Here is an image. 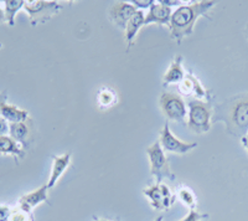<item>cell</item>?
Listing matches in <instances>:
<instances>
[{
  "instance_id": "obj_1",
  "label": "cell",
  "mask_w": 248,
  "mask_h": 221,
  "mask_svg": "<svg viewBox=\"0 0 248 221\" xmlns=\"http://www.w3.org/2000/svg\"><path fill=\"white\" fill-rule=\"evenodd\" d=\"M214 121H222L227 133L242 137L248 133V92L231 97L216 108Z\"/></svg>"
},
{
  "instance_id": "obj_2",
  "label": "cell",
  "mask_w": 248,
  "mask_h": 221,
  "mask_svg": "<svg viewBox=\"0 0 248 221\" xmlns=\"http://www.w3.org/2000/svg\"><path fill=\"white\" fill-rule=\"evenodd\" d=\"M216 1L202 0L190 5H180L171 15L169 29L171 39L180 44L185 37L194 32L195 24L200 16H207L210 9H212Z\"/></svg>"
},
{
  "instance_id": "obj_3",
  "label": "cell",
  "mask_w": 248,
  "mask_h": 221,
  "mask_svg": "<svg viewBox=\"0 0 248 221\" xmlns=\"http://www.w3.org/2000/svg\"><path fill=\"white\" fill-rule=\"evenodd\" d=\"M187 126L195 133L202 134L211 129V118L214 110L210 102L202 99L190 98L187 102Z\"/></svg>"
},
{
  "instance_id": "obj_4",
  "label": "cell",
  "mask_w": 248,
  "mask_h": 221,
  "mask_svg": "<svg viewBox=\"0 0 248 221\" xmlns=\"http://www.w3.org/2000/svg\"><path fill=\"white\" fill-rule=\"evenodd\" d=\"M147 156L150 163V174L155 178L156 184H160L165 178L174 180L175 174L171 172L169 160L164 154L160 142H154L152 145H149L147 148Z\"/></svg>"
},
{
  "instance_id": "obj_5",
  "label": "cell",
  "mask_w": 248,
  "mask_h": 221,
  "mask_svg": "<svg viewBox=\"0 0 248 221\" xmlns=\"http://www.w3.org/2000/svg\"><path fill=\"white\" fill-rule=\"evenodd\" d=\"M63 8L60 1H45V0H34V1H25L24 9L30 17V23L32 26L37 24H44L56 15Z\"/></svg>"
},
{
  "instance_id": "obj_6",
  "label": "cell",
  "mask_w": 248,
  "mask_h": 221,
  "mask_svg": "<svg viewBox=\"0 0 248 221\" xmlns=\"http://www.w3.org/2000/svg\"><path fill=\"white\" fill-rule=\"evenodd\" d=\"M159 105L164 116L170 121H175L178 123H187L186 117H187V108L183 97L178 94L172 92H163L159 98Z\"/></svg>"
},
{
  "instance_id": "obj_7",
  "label": "cell",
  "mask_w": 248,
  "mask_h": 221,
  "mask_svg": "<svg viewBox=\"0 0 248 221\" xmlns=\"http://www.w3.org/2000/svg\"><path fill=\"white\" fill-rule=\"evenodd\" d=\"M143 193L150 200L152 206L156 210H168L174 204L175 196L171 195V191L168 185L163 183L144 189Z\"/></svg>"
},
{
  "instance_id": "obj_8",
  "label": "cell",
  "mask_w": 248,
  "mask_h": 221,
  "mask_svg": "<svg viewBox=\"0 0 248 221\" xmlns=\"http://www.w3.org/2000/svg\"><path fill=\"white\" fill-rule=\"evenodd\" d=\"M159 142H160L163 150H167V152L175 154H186L187 152L198 147V143L183 142V141L176 138L170 130L168 122L164 125L163 129L160 130V141Z\"/></svg>"
},
{
  "instance_id": "obj_9",
  "label": "cell",
  "mask_w": 248,
  "mask_h": 221,
  "mask_svg": "<svg viewBox=\"0 0 248 221\" xmlns=\"http://www.w3.org/2000/svg\"><path fill=\"white\" fill-rule=\"evenodd\" d=\"M137 12H138V9L128 1H116L110 5L108 16L117 28H119L121 30H125L129 20L137 14Z\"/></svg>"
},
{
  "instance_id": "obj_10",
  "label": "cell",
  "mask_w": 248,
  "mask_h": 221,
  "mask_svg": "<svg viewBox=\"0 0 248 221\" xmlns=\"http://www.w3.org/2000/svg\"><path fill=\"white\" fill-rule=\"evenodd\" d=\"M179 91L185 96H192L196 99H203L209 97V92L206 91L205 87L192 75V72L186 74L185 79L179 83Z\"/></svg>"
},
{
  "instance_id": "obj_11",
  "label": "cell",
  "mask_w": 248,
  "mask_h": 221,
  "mask_svg": "<svg viewBox=\"0 0 248 221\" xmlns=\"http://www.w3.org/2000/svg\"><path fill=\"white\" fill-rule=\"evenodd\" d=\"M32 136H34V130H32V121L30 118L25 122L10 125V137L23 147L28 148L30 145V143L32 142Z\"/></svg>"
},
{
  "instance_id": "obj_12",
  "label": "cell",
  "mask_w": 248,
  "mask_h": 221,
  "mask_svg": "<svg viewBox=\"0 0 248 221\" xmlns=\"http://www.w3.org/2000/svg\"><path fill=\"white\" fill-rule=\"evenodd\" d=\"M171 8L159 3L153 4L149 9V13L145 15V25L150 24H158V25L169 26L170 20H171Z\"/></svg>"
},
{
  "instance_id": "obj_13",
  "label": "cell",
  "mask_w": 248,
  "mask_h": 221,
  "mask_svg": "<svg viewBox=\"0 0 248 221\" xmlns=\"http://www.w3.org/2000/svg\"><path fill=\"white\" fill-rule=\"evenodd\" d=\"M47 189V185H43L39 189L23 195L19 199V206L28 210V211H31V210L41 204V203H48Z\"/></svg>"
},
{
  "instance_id": "obj_14",
  "label": "cell",
  "mask_w": 248,
  "mask_h": 221,
  "mask_svg": "<svg viewBox=\"0 0 248 221\" xmlns=\"http://www.w3.org/2000/svg\"><path fill=\"white\" fill-rule=\"evenodd\" d=\"M185 71L183 68V56L176 55L172 60V63H170L168 71L165 72L163 77V86L172 85V83H180L184 79H185Z\"/></svg>"
},
{
  "instance_id": "obj_15",
  "label": "cell",
  "mask_w": 248,
  "mask_h": 221,
  "mask_svg": "<svg viewBox=\"0 0 248 221\" xmlns=\"http://www.w3.org/2000/svg\"><path fill=\"white\" fill-rule=\"evenodd\" d=\"M54 164L51 169V175L47 182V188H54L56 185L57 180L63 175L67 168L71 164V153H65L63 156H52Z\"/></svg>"
},
{
  "instance_id": "obj_16",
  "label": "cell",
  "mask_w": 248,
  "mask_h": 221,
  "mask_svg": "<svg viewBox=\"0 0 248 221\" xmlns=\"http://www.w3.org/2000/svg\"><path fill=\"white\" fill-rule=\"evenodd\" d=\"M144 25H145V15L141 10H138L137 14L129 20V23L125 28V41H127L128 50L132 47V45L134 44V40L138 35V32Z\"/></svg>"
},
{
  "instance_id": "obj_17",
  "label": "cell",
  "mask_w": 248,
  "mask_h": 221,
  "mask_svg": "<svg viewBox=\"0 0 248 221\" xmlns=\"http://www.w3.org/2000/svg\"><path fill=\"white\" fill-rule=\"evenodd\" d=\"M0 154H10V156H14L17 162L19 159L24 158L25 150H24L23 145L19 144L12 137L1 136L0 137Z\"/></svg>"
},
{
  "instance_id": "obj_18",
  "label": "cell",
  "mask_w": 248,
  "mask_h": 221,
  "mask_svg": "<svg viewBox=\"0 0 248 221\" xmlns=\"http://www.w3.org/2000/svg\"><path fill=\"white\" fill-rule=\"evenodd\" d=\"M0 116L5 118L8 122H10V125L13 123H20V122H25L29 119V112L25 110H20L16 106L13 105H5L1 108V112H0Z\"/></svg>"
},
{
  "instance_id": "obj_19",
  "label": "cell",
  "mask_w": 248,
  "mask_h": 221,
  "mask_svg": "<svg viewBox=\"0 0 248 221\" xmlns=\"http://www.w3.org/2000/svg\"><path fill=\"white\" fill-rule=\"evenodd\" d=\"M118 101L116 91L109 87H102L97 92V105L101 110H107V108L113 107Z\"/></svg>"
},
{
  "instance_id": "obj_20",
  "label": "cell",
  "mask_w": 248,
  "mask_h": 221,
  "mask_svg": "<svg viewBox=\"0 0 248 221\" xmlns=\"http://www.w3.org/2000/svg\"><path fill=\"white\" fill-rule=\"evenodd\" d=\"M5 4V19L6 23L10 26L15 25V15L19 12L20 9L24 8L25 5V1L24 0H5L4 1Z\"/></svg>"
},
{
  "instance_id": "obj_21",
  "label": "cell",
  "mask_w": 248,
  "mask_h": 221,
  "mask_svg": "<svg viewBox=\"0 0 248 221\" xmlns=\"http://www.w3.org/2000/svg\"><path fill=\"white\" fill-rule=\"evenodd\" d=\"M6 221H35V220H34V215H32L31 211H28V210L23 209V207L17 205L16 207L10 209V213H9Z\"/></svg>"
},
{
  "instance_id": "obj_22",
  "label": "cell",
  "mask_w": 248,
  "mask_h": 221,
  "mask_svg": "<svg viewBox=\"0 0 248 221\" xmlns=\"http://www.w3.org/2000/svg\"><path fill=\"white\" fill-rule=\"evenodd\" d=\"M178 196L185 206L189 207L190 210H195V207H196V198H195L191 190L187 189V188H181L178 191Z\"/></svg>"
},
{
  "instance_id": "obj_23",
  "label": "cell",
  "mask_w": 248,
  "mask_h": 221,
  "mask_svg": "<svg viewBox=\"0 0 248 221\" xmlns=\"http://www.w3.org/2000/svg\"><path fill=\"white\" fill-rule=\"evenodd\" d=\"M209 215L207 214H203V213H198V211H195V210H190L189 214L183 219V220H179V221H201L203 219H207Z\"/></svg>"
},
{
  "instance_id": "obj_24",
  "label": "cell",
  "mask_w": 248,
  "mask_h": 221,
  "mask_svg": "<svg viewBox=\"0 0 248 221\" xmlns=\"http://www.w3.org/2000/svg\"><path fill=\"white\" fill-rule=\"evenodd\" d=\"M155 1L154 0H143V1H140V0H134V1H132V4L134 6H136L137 9H147V8H150V6L154 4Z\"/></svg>"
},
{
  "instance_id": "obj_25",
  "label": "cell",
  "mask_w": 248,
  "mask_h": 221,
  "mask_svg": "<svg viewBox=\"0 0 248 221\" xmlns=\"http://www.w3.org/2000/svg\"><path fill=\"white\" fill-rule=\"evenodd\" d=\"M10 132V126H9L8 121L3 117H0V137L6 136Z\"/></svg>"
},
{
  "instance_id": "obj_26",
  "label": "cell",
  "mask_w": 248,
  "mask_h": 221,
  "mask_svg": "<svg viewBox=\"0 0 248 221\" xmlns=\"http://www.w3.org/2000/svg\"><path fill=\"white\" fill-rule=\"evenodd\" d=\"M159 3L164 4V5L169 6V8H171V6H176V5H180L181 1H174V0H160Z\"/></svg>"
},
{
  "instance_id": "obj_27",
  "label": "cell",
  "mask_w": 248,
  "mask_h": 221,
  "mask_svg": "<svg viewBox=\"0 0 248 221\" xmlns=\"http://www.w3.org/2000/svg\"><path fill=\"white\" fill-rule=\"evenodd\" d=\"M6 98H8V94H6V91L1 92V94H0V112H1L3 106L6 103Z\"/></svg>"
},
{
  "instance_id": "obj_28",
  "label": "cell",
  "mask_w": 248,
  "mask_h": 221,
  "mask_svg": "<svg viewBox=\"0 0 248 221\" xmlns=\"http://www.w3.org/2000/svg\"><path fill=\"white\" fill-rule=\"evenodd\" d=\"M241 142H242L243 147H245L246 149H247V152H248V134H247V136H245V137H242V138H241Z\"/></svg>"
},
{
  "instance_id": "obj_29",
  "label": "cell",
  "mask_w": 248,
  "mask_h": 221,
  "mask_svg": "<svg viewBox=\"0 0 248 221\" xmlns=\"http://www.w3.org/2000/svg\"><path fill=\"white\" fill-rule=\"evenodd\" d=\"M4 21H6V19H5V12H4L3 9L0 8V24L4 23Z\"/></svg>"
},
{
  "instance_id": "obj_30",
  "label": "cell",
  "mask_w": 248,
  "mask_h": 221,
  "mask_svg": "<svg viewBox=\"0 0 248 221\" xmlns=\"http://www.w3.org/2000/svg\"><path fill=\"white\" fill-rule=\"evenodd\" d=\"M163 215H160V216H158V218H156V219H155V220L154 221H163Z\"/></svg>"
},
{
  "instance_id": "obj_31",
  "label": "cell",
  "mask_w": 248,
  "mask_h": 221,
  "mask_svg": "<svg viewBox=\"0 0 248 221\" xmlns=\"http://www.w3.org/2000/svg\"><path fill=\"white\" fill-rule=\"evenodd\" d=\"M246 36H247V39H248V24H247V26H246Z\"/></svg>"
},
{
  "instance_id": "obj_32",
  "label": "cell",
  "mask_w": 248,
  "mask_h": 221,
  "mask_svg": "<svg viewBox=\"0 0 248 221\" xmlns=\"http://www.w3.org/2000/svg\"><path fill=\"white\" fill-rule=\"evenodd\" d=\"M96 221H109V220H105V219H97Z\"/></svg>"
},
{
  "instance_id": "obj_33",
  "label": "cell",
  "mask_w": 248,
  "mask_h": 221,
  "mask_svg": "<svg viewBox=\"0 0 248 221\" xmlns=\"http://www.w3.org/2000/svg\"><path fill=\"white\" fill-rule=\"evenodd\" d=\"M118 221H119V220H118Z\"/></svg>"
}]
</instances>
